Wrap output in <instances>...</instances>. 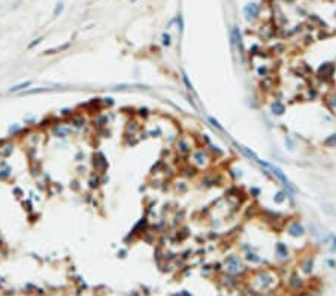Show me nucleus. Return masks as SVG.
Segmentation results:
<instances>
[{
    "mask_svg": "<svg viewBox=\"0 0 336 296\" xmlns=\"http://www.w3.org/2000/svg\"><path fill=\"white\" fill-rule=\"evenodd\" d=\"M266 168H268V169H271V171H272V174H273V175H275V176H276V178H278V179H279L281 183H282V184H284L287 189H289V190H291V192H296V187H294V186L290 183V181H289V178H287V176L284 175V172H282L279 168H276V166H272V165H268Z\"/></svg>",
    "mask_w": 336,
    "mask_h": 296,
    "instance_id": "nucleus-1",
    "label": "nucleus"
},
{
    "mask_svg": "<svg viewBox=\"0 0 336 296\" xmlns=\"http://www.w3.org/2000/svg\"><path fill=\"white\" fill-rule=\"evenodd\" d=\"M94 168L100 174H105V171L108 168V160L105 158V156L102 153H96L94 154Z\"/></svg>",
    "mask_w": 336,
    "mask_h": 296,
    "instance_id": "nucleus-2",
    "label": "nucleus"
},
{
    "mask_svg": "<svg viewBox=\"0 0 336 296\" xmlns=\"http://www.w3.org/2000/svg\"><path fill=\"white\" fill-rule=\"evenodd\" d=\"M226 269L232 274H236V272L242 271V265H241V260H239L236 256H232L226 260Z\"/></svg>",
    "mask_w": 336,
    "mask_h": 296,
    "instance_id": "nucleus-3",
    "label": "nucleus"
},
{
    "mask_svg": "<svg viewBox=\"0 0 336 296\" xmlns=\"http://www.w3.org/2000/svg\"><path fill=\"white\" fill-rule=\"evenodd\" d=\"M236 147H237L239 150L242 151V154H244L245 157H248L250 160H253L254 163H257V165H260V166H265V168L268 166V163H265V162H261L260 158H258V157H257V156H255V154H254V153L251 151V150H248L247 147H242V145H239V144H236Z\"/></svg>",
    "mask_w": 336,
    "mask_h": 296,
    "instance_id": "nucleus-4",
    "label": "nucleus"
},
{
    "mask_svg": "<svg viewBox=\"0 0 336 296\" xmlns=\"http://www.w3.org/2000/svg\"><path fill=\"white\" fill-rule=\"evenodd\" d=\"M258 12H260V6H258L257 3H248V5L244 8V15H245L247 19H254V18H257Z\"/></svg>",
    "mask_w": 336,
    "mask_h": 296,
    "instance_id": "nucleus-5",
    "label": "nucleus"
},
{
    "mask_svg": "<svg viewBox=\"0 0 336 296\" xmlns=\"http://www.w3.org/2000/svg\"><path fill=\"white\" fill-rule=\"evenodd\" d=\"M257 281L260 283V289H263V290H266V289L273 286V280H272V277L268 274V272H261V274L257 277Z\"/></svg>",
    "mask_w": 336,
    "mask_h": 296,
    "instance_id": "nucleus-6",
    "label": "nucleus"
},
{
    "mask_svg": "<svg viewBox=\"0 0 336 296\" xmlns=\"http://www.w3.org/2000/svg\"><path fill=\"white\" fill-rule=\"evenodd\" d=\"M287 232H289L291 236H302L305 229H303V226L299 221H293V223L289 224V227H287Z\"/></svg>",
    "mask_w": 336,
    "mask_h": 296,
    "instance_id": "nucleus-7",
    "label": "nucleus"
},
{
    "mask_svg": "<svg viewBox=\"0 0 336 296\" xmlns=\"http://www.w3.org/2000/svg\"><path fill=\"white\" fill-rule=\"evenodd\" d=\"M230 39H232V43L236 45L239 48V51H242V36H241V32H239L237 27H233L232 32H230Z\"/></svg>",
    "mask_w": 336,
    "mask_h": 296,
    "instance_id": "nucleus-8",
    "label": "nucleus"
},
{
    "mask_svg": "<svg viewBox=\"0 0 336 296\" xmlns=\"http://www.w3.org/2000/svg\"><path fill=\"white\" fill-rule=\"evenodd\" d=\"M72 133V129L70 127H66V126H54L53 127V135L57 136V138H67V136Z\"/></svg>",
    "mask_w": 336,
    "mask_h": 296,
    "instance_id": "nucleus-9",
    "label": "nucleus"
},
{
    "mask_svg": "<svg viewBox=\"0 0 336 296\" xmlns=\"http://www.w3.org/2000/svg\"><path fill=\"white\" fill-rule=\"evenodd\" d=\"M11 174H12V169L8 165V162L6 160H0V179L2 181L8 179L11 176Z\"/></svg>",
    "mask_w": 336,
    "mask_h": 296,
    "instance_id": "nucleus-10",
    "label": "nucleus"
},
{
    "mask_svg": "<svg viewBox=\"0 0 336 296\" xmlns=\"http://www.w3.org/2000/svg\"><path fill=\"white\" fill-rule=\"evenodd\" d=\"M54 88L50 87H39V88H32V90H24V91L18 93L19 96H30V94H40V93H46V91H53Z\"/></svg>",
    "mask_w": 336,
    "mask_h": 296,
    "instance_id": "nucleus-11",
    "label": "nucleus"
},
{
    "mask_svg": "<svg viewBox=\"0 0 336 296\" xmlns=\"http://www.w3.org/2000/svg\"><path fill=\"white\" fill-rule=\"evenodd\" d=\"M193 157H194V162L199 165V166H203V165H206V158H208V156H206V153L203 151V150H197L194 154H193Z\"/></svg>",
    "mask_w": 336,
    "mask_h": 296,
    "instance_id": "nucleus-12",
    "label": "nucleus"
},
{
    "mask_svg": "<svg viewBox=\"0 0 336 296\" xmlns=\"http://www.w3.org/2000/svg\"><path fill=\"white\" fill-rule=\"evenodd\" d=\"M32 85V81H24V82H19V84H17V85H14V87H11L9 88V93H21V91H24L26 88H29Z\"/></svg>",
    "mask_w": 336,
    "mask_h": 296,
    "instance_id": "nucleus-13",
    "label": "nucleus"
},
{
    "mask_svg": "<svg viewBox=\"0 0 336 296\" xmlns=\"http://www.w3.org/2000/svg\"><path fill=\"white\" fill-rule=\"evenodd\" d=\"M69 47H70V42L61 45V47H55V48H51V50H46V51H43V54H45V55H54V54H58V53L67 50Z\"/></svg>",
    "mask_w": 336,
    "mask_h": 296,
    "instance_id": "nucleus-14",
    "label": "nucleus"
},
{
    "mask_svg": "<svg viewBox=\"0 0 336 296\" xmlns=\"http://www.w3.org/2000/svg\"><path fill=\"white\" fill-rule=\"evenodd\" d=\"M271 111H272V114H275V115H282V114L285 112V106L281 103V102H273L272 103V106H271Z\"/></svg>",
    "mask_w": 336,
    "mask_h": 296,
    "instance_id": "nucleus-15",
    "label": "nucleus"
},
{
    "mask_svg": "<svg viewBox=\"0 0 336 296\" xmlns=\"http://www.w3.org/2000/svg\"><path fill=\"white\" fill-rule=\"evenodd\" d=\"M332 71H333V66H332L330 63H326V64H323V66L320 67V75H321V76L324 75V78H327V76H330Z\"/></svg>",
    "mask_w": 336,
    "mask_h": 296,
    "instance_id": "nucleus-16",
    "label": "nucleus"
},
{
    "mask_svg": "<svg viewBox=\"0 0 336 296\" xmlns=\"http://www.w3.org/2000/svg\"><path fill=\"white\" fill-rule=\"evenodd\" d=\"M70 124L72 126H73V127H84L85 126V118L84 117H73V118H72L70 120Z\"/></svg>",
    "mask_w": 336,
    "mask_h": 296,
    "instance_id": "nucleus-17",
    "label": "nucleus"
},
{
    "mask_svg": "<svg viewBox=\"0 0 336 296\" xmlns=\"http://www.w3.org/2000/svg\"><path fill=\"white\" fill-rule=\"evenodd\" d=\"M12 151H14V145H3L2 148H0V156L8 157V156L12 154Z\"/></svg>",
    "mask_w": 336,
    "mask_h": 296,
    "instance_id": "nucleus-18",
    "label": "nucleus"
},
{
    "mask_svg": "<svg viewBox=\"0 0 336 296\" xmlns=\"http://www.w3.org/2000/svg\"><path fill=\"white\" fill-rule=\"evenodd\" d=\"M275 250H276V253L281 256V257H285L287 254H289V251H287V247L284 245V244H276V247H275Z\"/></svg>",
    "mask_w": 336,
    "mask_h": 296,
    "instance_id": "nucleus-19",
    "label": "nucleus"
},
{
    "mask_svg": "<svg viewBox=\"0 0 336 296\" xmlns=\"http://www.w3.org/2000/svg\"><path fill=\"white\" fill-rule=\"evenodd\" d=\"M178 151H179V153H188V151H190V145H188L184 139H179V141H178Z\"/></svg>",
    "mask_w": 336,
    "mask_h": 296,
    "instance_id": "nucleus-20",
    "label": "nucleus"
},
{
    "mask_svg": "<svg viewBox=\"0 0 336 296\" xmlns=\"http://www.w3.org/2000/svg\"><path fill=\"white\" fill-rule=\"evenodd\" d=\"M21 132H22V129H21V126H19V124H12V126L9 127V130H8L9 136H15V135L21 133Z\"/></svg>",
    "mask_w": 336,
    "mask_h": 296,
    "instance_id": "nucleus-21",
    "label": "nucleus"
},
{
    "mask_svg": "<svg viewBox=\"0 0 336 296\" xmlns=\"http://www.w3.org/2000/svg\"><path fill=\"white\" fill-rule=\"evenodd\" d=\"M88 184H90V189H97L99 184H100V179L96 176V175H91L90 181H88Z\"/></svg>",
    "mask_w": 336,
    "mask_h": 296,
    "instance_id": "nucleus-22",
    "label": "nucleus"
},
{
    "mask_svg": "<svg viewBox=\"0 0 336 296\" xmlns=\"http://www.w3.org/2000/svg\"><path fill=\"white\" fill-rule=\"evenodd\" d=\"M106 123H108V117H97L94 120V126H97V127H103Z\"/></svg>",
    "mask_w": 336,
    "mask_h": 296,
    "instance_id": "nucleus-23",
    "label": "nucleus"
},
{
    "mask_svg": "<svg viewBox=\"0 0 336 296\" xmlns=\"http://www.w3.org/2000/svg\"><path fill=\"white\" fill-rule=\"evenodd\" d=\"M63 11H64V5L60 2V3L55 5V9H54V14H53V15H54V17H58V15H61Z\"/></svg>",
    "mask_w": 336,
    "mask_h": 296,
    "instance_id": "nucleus-24",
    "label": "nucleus"
},
{
    "mask_svg": "<svg viewBox=\"0 0 336 296\" xmlns=\"http://www.w3.org/2000/svg\"><path fill=\"white\" fill-rule=\"evenodd\" d=\"M303 271L305 272H311V271H312V260H311V259H308L306 263H303Z\"/></svg>",
    "mask_w": 336,
    "mask_h": 296,
    "instance_id": "nucleus-25",
    "label": "nucleus"
},
{
    "mask_svg": "<svg viewBox=\"0 0 336 296\" xmlns=\"http://www.w3.org/2000/svg\"><path fill=\"white\" fill-rule=\"evenodd\" d=\"M171 43H172V40H171V35H169V33H163V45L169 47Z\"/></svg>",
    "mask_w": 336,
    "mask_h": 296,
    "instance_id": "nucleus-26",
    "label": "nucleus"
},
{
    "mask_svg": "<svg viewBox=\"0 0 336 296\" xmlns=\"http://www.w3.org/2000/svg\"><path fill=\"white\" fill-rule=\"evenodd\" d=\"M42 40H43V36H39V37H37V39H35V40H33V42H30V43H29V48H30V50H32V48H33V47H36V45H39V43H40V42H42Z\"/></svg>",
    "mask_w": 336,
    "mask_h": 296,
    "instance_id": "nucleus-27",
    "label": "nucleus"
},
{
    "mask_svg": "<svg viewBox=\"0 0 336 296\" xmlns=\"http://www.w3.org/2000/svg\"><path fill=\"white\" fill-rule=\"evenodd\" d=\"M208 120H209V123H212V126H214V127H217V129H218V130H221V132H223V130H224V129H223V127H221V126H220V123H218V121H217V120H215V118H212V117H209V118H208Z\"/></svg>",
    "mask_w": 336,
    "mask_h": 296,
    "instance_id": "nucleus-28",
    "label": "nucleus"
},
{
    "mask_svg": "<svg viewBox=\"0 0 336 296\" xmlns=\"http://www.w3.org/2000/svg\"><path fill=\"white\" fill-rule=\"evenodd\" d=\"M284 199H285V193H282V192H279V193L275 196V202H276V203H281Z\"/></svg>",
    "mask_w": 336,
    "mask_h": 296,
    "instance_id": "nucleus-29",
    "label": "nucleus"
},
{
    "mask_svg": "<svg viewBox=\"0 0 336 296\" xmlns=\"http://www.w3.org/2000/svg\"><path fill=\"white\" fill-rule=\"evenodd\" d=\"M182 79H184V82H185V85H187V88H188V90H193V85L190 84V79H188L187 73H182Z\"/></svg>",
    "mask_w": 336,
    "mask_h": 296,
    "instance_id": "nucleus-30",
    "label": "nucleus"
},
{
    "mask_svg": "<svg viewBox=\"0 0 336 296\" xmlns=\"http://www.w3.org/2000/svg\"><path fill=\"white\" fill-rule=\"evenodd\" d=\"M72 112L73 111H72L70 108H64V109L60 111V115H72Z\"/></svg>",
    "mask_w": 336,
    "mask_h": 296,
    "instance_id": "nucleus-31",
    "label": "nucleus"
},
{
    "mask_svg": "<svg viewBox=\"0 0 336 296\" xmlns=\"http://www.w3.org/2000/svg\"><path fill=\"white\" fill-rule=\"evenodd\" d=\"M324 144H326V145H330V144H336V135H332V138L326 139V141H324Z\"/></svg>",
    "mask_w": 336,
    "mask_h": 296,
    "instance_id": "nucleus-32",
    "label": "nucleus"
},
{
    "mask_svg": "<svg viewBox=\"0 0 336 296\" xmlns=\"http://www.w3.org/2000/svg\"><path fill=\"white\" fill-rule=\"evenodd\" d=\"M247 259H248V260H254V262H258V260H260V259L257 257V254H254V253H248V254H247Z\"/></svg>",
    "mask_w": 336,
    "mask_h": 296,
    "instance_id": "nucleus-33",
    "label": "nucleus"
},
{
    "mask_svg": "<svg viewBox=\"0 0 336 296\" xmlns=\"http://www.w3.org/2000/svg\"><path fill=\"white\" fill-rule=\"evenodd\" d=\"M178 27H179L181 32L184 30V21H182V17H181V15H179V18H178Z\"/></svg>",
    "mask_w": 336,
    "mask_h": 296,
    "instance_id": "nucleus-34",
    "label": "nucleus"
},
{
    "mask_svg": "<svg viewBox=\"0 0 336 296\" xmlns=\"http://www.w3.org/2000/svg\"><path fill=\"white\" fill-rule=\"evenodd\" d=\"M24 123L30 124V123H36V117H29V118H24Z\"/></svg>",
    "mask_w": 336,
    "mask_h": 296,
    "instance_id": "nucleus-35",
    "label": "nucleus"
},
{
    "mask_svg": "<svg viewBox=\"0 0 336 296\" xmlns=\"http://www.w3.org/2000/svg\"><path fill=\"white\" fill-rule=\"evenodd\" d=\"M258 75L260 76H266V67H260V69H258Z\"/></svg>",
    "mask_w": 336,
    "mask_h": 296,
    "instance_id": "nucleus-36",
    "label": "nucleus"
},
{
    "mask_svg": "<svg viewBox=\"0 0 336 296\" xmlns=\"http://www.w3.org/2000/svg\"><path fill=\"white\" fill-rule=\"evenodd\" d=\"M105 105H106V106H112V105H114V99H111V97L105 99Z\"/></svg>",
    "mask_w": 336,
    "mask_h": 296,
    "instance_id": "nucleus-37",
    "label": "nucleus"
},
{
    "mask_svg": "<svg viewBox=\"0 0 336 296\" xmlns=\"http://www.w3.org/2000/svg\"><path fill=\"white\" fill-rule=\"evenodd\" d=\"M140 115L147 117V115H148V109H140Z\"/></svg>",
    "mask_w": 336,
    "mask_h": 296,
    "instance_id": "nucleus-38",
    "label": "nucleus"
},
{
    "mask_svg": "<svg viewBox=\"0 0 336 296\" xmlns=\"http://www.w3.org/2000/svg\"><path fill=\"white\" fill-rule=\"evenodd\" d=\"M81 158H82V153H78V154H76V160L81 162Z\"/></svg>",
    "mask_w": 336,
    "mask_h": 296,
    "instance_id": "nucleus-39",
    "label": "nucleus"
},
{
    "mask_svg": "<svg viewBox=\"0 0 336 296\" xmlns=\"http://www.w3.org/2000/svg\"><path fill=\"white\" fill-rule=\"evenodd\" d=\"M118 254H121V257H124V254H126V251H124V250H121V251H119Z\"/></svg>",
    "mask_w": 336,
    "mask_h": 296,
    "instance_id": "nucleus-40",
    "label": "nucleus"
},
{
    "mask_svg": "<svg viewBox=\"0 0 336 296\" xmlns=\"http://www.w3.org/2000/svg\"><path fill=\"white\" fill-rule=\"evenodd\" d=\"M333 106H336V99H333Z\"/></svg>",
    "mask_w": 336,
    "mask_h": 296,
    "instance_id": "nucleus-41",
    "label": "nucleus"
},
{
    "mask_svg": "<svg viewBox=\"0 0 336 296\" xmlns=\"http://www.w3.org/2000/svg\"><path fill=\"white\" fill-rule=\"evenodd\" d=\"M132 2H136V0H132Z\"/></svg>",
    "mask_w": 336,
    "mask_h": 296,
    "instance_id": "nucleus-42",
    "label": "nucleus"
},
{
    "mask_svg": "<svg viewBox=\"0 0 336 296\" xmlns=\"http://www.w3.org/2000/svg\"><path fill=\"white\" fill-rule=\"evenodd\" d=\"M0 96H2V93H0Z\"/></svg>",
    "mask_w": 336,
    "mask_h": 296,
    "instance_id": "nucleus-43",
    "label": "nucleus"
},
{
    "mask_svg": "<svg viewBox=\"0 0 336 296\" xmlns=\"http://www.w3.org/2000/svg\"><path fill=\"white\" fill-rule=\"evenodd\" d=\"M0 8H2V6H0Z\"/></svg>",
    "mask_w": 336,
    "mask_h": 296,
    "instance_id": "nucleus-44",
    "label": "nucleus"
}]
</instances>
